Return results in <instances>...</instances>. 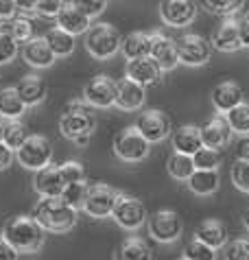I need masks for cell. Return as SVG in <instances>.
I'll use <instances>...</instances> for the list:
<instances>
[{"label":"cell","instance_id":"cell-1","mask_svg":"<svg viewBox=\"0 0 249 260\" xmlns=\"http://www.w3.org/2000/svg\"><path fill=\"white\" fill-rule=\"evenodd\" d=\"M3 241L9 243L18 254H35L44 245V230L31 214H18L5 223Z\"/></svg>","mask_w":249,"mask_h":260},{"label":"cell","instance_id":"cell-2","mask_svg":"<svg viewBox=\"0 0 249 260\" xmlns=\"http://www.w3.org/2000/svg\"><path fill=\"white\" fill-rule=\"evenodd\" d=\"M31 216L44 232L66 234L77 225V210H72L61 197H42L33 206Z\"/></svg>","mask_w":249,"mask_h":260},{"label":"cell","instance_id":"cell-3","mask_svg":"<svg viewBox=\"0 0 249 260\" xmlns=\"http://www.w3.org/2000/svg\"><path fill=\"white\" fill-rule=\"evenodd\" d=\"M94 127H97V118L90 112V107L81 101H70L64 107V114L59 118V129L64 134V138H68L75 142L81 136H92Z\"/></svg>","mask_w":249,"mask_h":260},{"label":"cell","instance_id":"cell-4","mask_svg":"<svg viewBox=\"0 0 249 260\" xmlns=\"http://www.w3.org/2000/svg\"><path fill=\"white\" fill-rule=\"evenodd\" d=\"M122 38L118 28L112 26L109 22L92 24L90 31L85 33V48L94 59H109L120 50Z\"/></svg>","mask_w":249,"mask_h":260},{"label":"cell","instance_id":"cell-5","mask_svg":"<svg viewBox=\"0 0 249 260\" xmlns=\"http://www.w3.org/2000/svg\"><path fill=\"white\" fill-rule=\"evenodd\" d=\"M16 157L24 169L38 173L42 169H46L50 160H53V142H50L46 136L28 134L24 144L16 151Z\"/></svg>","mask_w":249,"mask_h":260},{"label":"cell","instance_id":"cell-6","mask_svg":"<svg viewBox=\"0 0 249 260\" xmlns=\"http://www.w3.org/2000/svg\"><path fill=\"white\" fill-rule=\"evenodd\" d=\"M151 151V142L142 138L136 127H124L114 138V153L122 162H142Z\"/></svg>","mask_w":249,"mask_h":260},{"label":"cell","instance_id":"cell-7","mask_svg":"<svg viewBox=\"0 0 249 260\" xmlns=\"http://www.w3.org/2000/svg\"><path fill=\"white\" fill-rule=\"evenodd\" d=\"M112 216L122 230H131V232L138 228H142L144 221L149 219L142 201L138 197H134V194H127V192H118V199H116Z\"/></svg>","mask_w":249,"mask_h":260},{"label":"cell","instance_id":"cell-8","mask_svg":"<svg viewBox=\"0 0 249 260\" xmlns=\"http://www.w3.org/2000/svg\"><path fill=\"white\" fill-rule=\"evenodd\" d=\"M116 199H118V190L112 188V186L107 184L87 186L83 210L90 216H94V219H105V216H112Z\"/></svg>","mask_w":249,"mask_h":260},{"label":"cell","instance_id":"cell-9","mask_svg":"<svg viewBox=\"0 0 249 260\" xmlns=\"http://www.w3.org/2000/svg\"><path fill=\"white\" fill-rule=\"evenodd\" d=\"M184 223L175 210H158L149 216V234L158 243H175L181 236Z\"/></svg>","mask_w":249,"mask_h":260},{"label":"cell","instance_id":"cell-10","mask_svg":"<svg viewBox=\"0 0 249 260\" xmlns=\"http://www.w3.org/2000/svg\"><path fill=\"white\" fill-rule=\"evenodd\" d=\"M138 132L142 134L146 142H162L164 138L171 136V118L166 116L162 110H146L138 116L136 125Z\"/></svg>","mask_w":249,"mask_h":260},{"label":"cell","instance_id":"cell-11","mask_svg":"<svg viewBox=\"0 0 249 260\" xmlns=\"http://www.w3.org/2000/svg\"><path fill=\"white\" fill-rule=\"evenodd\" d=\"M177 42V55L179 63L186 66H203L210 59V42H206L201 35L197 33H186L181 35Z\"/></svg>","mask_w":249,"mask_h":260},{"label":"cell","instance_id":"cell-12","mask_svg":"<svg viewBox=\"0 0 249 260\" xmlns=\"http://www.w3.org/2000/svg\"><path fill=\"white\" fill-rule=\"evenodd\" d=\"M83 99L92 107H112L116 103V81L107 75H97L85 83Z\"/></svg>","mask_w":249,"mask_h":260},{"label":"cell","instance_id":"cell-13","mask_svg":"<svg viewBox=\"0 0 249 260\" xmlns=\"http://www.w3.org/2000/svg\"><path fill=\"white\" fill-rule=\"evenodd\" d=\"M160 16L168 26H188L197 16V0H162L160 3Z\"/></svg>","mask_w":249,"mask_h":260},{"label":"cell","instance_id":"cell-14","mask_svg":"<svg viewBox=\"0 0 249 260\" xmlns=\"http://www.w3.org/2000/svg\"><path fill=\"white\" fill-rule=\"evenodd\" d=\"M212 46L221 53H236L243 48V40H240V22L238 18H223V22L212 31Z\"/></svg>","mask_w":249,"mask_h":260},{"label":"cell","instance_id":"cell-15","mask_svg":"<svg viewBox=\"0 0 249 260\" xmlns=\"http://www.w3.org/2000/svg\"><path fill=\"white\" fill-rule=\"evenodd\" d=\"M149 35H151V59H155V63L162 70H173L179 63L177 42L164 35L162 31H153Z\"/></svg>","mask_w":249,"mask_h":260},{"label":"cell","instance_id":"cell-16","mask_svg":"<svg viewBox=\"0 0 249 260\" xmlns=\"http://www.w3.org/2000/svg\"><path fill=\"white\" fill-rule=\"evenodd\" d=\"M33 188L40 197H61V192L66 188V182L61 177L59 166L48 164L46 169H42L35 173L33 177Z\"/></svg>","mask_w":249,"mask_h":260},{"label":"cell","instance_id":"cell-17","mask_svg":"<svg viewBox=\"0 0 249 260\" xmlns=\"http://www.w3.org/2000/svg\"><path fill=\"white\" fill-rule=\"evenodd\" d=\"M199 132H201L203 147H210L216 151H221L232 138V129L228 125V120H225V116H212L206 125L199 127Z\"/></svg>","mask_w":249,"mask_h":260},{"label":"cell","instance_id":"cell-18","mask_svg":"<svg viewBox=\"0 0 249 260\" xmlns=\"http://www.w3.org/2000/svg\"><path fill=\"white\" fill-rule=\"evenodd\" d=\"M144 99H146V92L140 83L131 81L127 77L116 83V103L114 105H118L120 110H124V112L140 110L144 105Z\"/></svg>","mask_w":249,"mask_h":260},{"label":"cell","instance_id":"cell-19","mask_svg":"<svg viewBox=\"0 0 249 260\" xmlns=\"http://www.w3.org/2000/svg\"><path fill=\"white\" fill-rule=\"evenodd\" d=\"M162 68L155 63V59H151V57H140V59H131L127 61V79L131 81L140 83L142 88L146 85H153L160 81V77H162Z\"/></svg>","mask_w":249,"mask_h":260},{"label":"cell","instance_id":"cell-20","mask_svg":"<svg viewBox=\"0 0 249 260\" xmlns=\"http://www.w3.org/2000/svg\"><path fill=\"white\" fill-rule=\"evenodd\" d=\"M210 99H212L214 110L228 114L230 110L243 103V90H240V85L236 81H221L219 85H214Z\"/></svg>","mask_w":249,"mask_h":260},{"label":"cell","instance_id":"cell-21","mask_svg":"<svg viewBox=\"0 0 249 260\" xmlns=\"http://www.w3.org/2000/svg\"><path fill=\"white\" fill-rule=\"evenodd\" d=\"M22 57H24V61L33 68H48V66H53V61L57 59L55 53L48 46V42L44 38L28 40L26 44L22 46Z\"/></svg>","mask_w":249,"mask_h":260},{"label":"cell","instance_id":"cell-22","mask_svg":"<svg viewBox=\"0 0 249 260\" xmlns=\"http://www.w3.org/2000/svg\"><path fill=\"white\" fill-rule=\"evenodd\" d=\"M195 238L212 249H221L228 245V230L219 219H206L195 230Z\"/></svg>","mask_w":249,"mask_h":260},{"label":"cell","instance_id":"cell-23","mask_svg":"<svg viewBox=\"0 0 249 260\" xmlns=\"http://www.w3.org/2000/svg\"><path fill=\"white\" fill-rule=\"evenodd\" d=\"M13 88H16V92L22 99V103H24L26 107L40 105L42 101L46 99V83H44V79L38 77V75H24Z\"/></svg>","mask_w":249,"mask_h":260},{"label":"cell","instance_id":"cell-24","mask_svg":"<svg viewBox=\"0 0 249 260\" xmlns=\"http://www.w3.org/2000/svg\"><path fill=\"white\" fill-rule=\"evenodd\" d=\"M171 140H173L175 153H184V155H190V157H193L197 151L203 147L201 132H199V127L197 125H184V127L175 129Z\"/></svg>","mask_w":249,"mask_h":260},{"label":"cell","instance_id":"cell-25","mask_svg":"<svg viewBox=\"0 0 249 260\" xmlns=\"http://www.w3.org/2000/svg\"><path fill=\"white\" fill-rule=\"evenodd\" d=\"M57 26L64 28V31H68L70 35H81V33H87L90 31V18L83 16L81 11L77 9V7H72L70 3L64 7V11L57 16Z\"/></svg>","mask_w":249,"mask_h":260},{"label":"cell","instance_id":"cell-26","mask_svg":"<svg viewBox=\"0 0 249 260\" xmlns=\"http://www.w3.org/2000/svg\"><path fill=\"white\" fill-rule=\"evenodd\" d=\"M120 50L127 57V61L140 59V57H151V35L144 31H134V33L124 35Z\"/></svg>","mask_w":249,"mask_h":260},{"label":"cell","instance_id":"cell-27","mask_svg":"<svg viewBox=\"0 0 249 260\" xmlns=\"http://www.w3.org/2000/svg\"><path fill=\"white\" fill-rule=\"evenodd\" d=\"M35 24H33V20L24 16V13H18L16 18H11V20H5V22H0V33H5V35H9V38H13L20 44V42H26L28 40H33L35 35Z\"/></svg>","mask_w":249,"mask_h":260},{"label":"cell","instance_id":"cell-28","mask_svg":"<svg viewBox=\"0 0 249 260\" xmlns=\"http://www.w3.org/2000/svg\"><path fill=\"white\" fill-rule=\"evenodd\" d=\"M151 247L146 241L138 236H129L118 245V249L114 251V260H151Z\"/></svg>","mask_w":249,"mask_h":260},{"label":"cell","instance_id":"cell-29","mask_svg":"<svg viewBox=\"0 0 249 260\" xmlns=\"http://www.w3.org/2000/svg\"><path fill=\"white\" fill-rule=\"evenodd\" d=\"M219 184H221L219 171H195L188 179V188L195 194H199V197H206V194L216 192Z\"/></svg>","mask_w":249,"mask_h":260},{"label":"cell","instance_id":"cell-30","mask_svg":"<svg viewBox=\"0 0 249 260\" xmlns=\"http://www.w3.org/2000/svg\"><path fill=\"white\" fill-rule=\"evenodd\" d=\"M44 40L48 42L50 50L55 53V57H68L75 53V35H70L68 31H64L59 26H53L50 31L44 35Z\"/></svg>","mask_w":249,"mask_h":260},{"label":"cell","instance_id":"cell-31","mask_svg":"<svg viewBox=\"0 0 249 260\" xmlns=\"http://www.w3.org/2000/svg\"><path fill=\"white\" fill-rule=\"evenodd\" d=\"M26 112V105L22 103L16 88H3L0 90V116L7 120H18Z\"/></svg>","mask_w":249,"mask_h":260},{"label":"cell","instance_id":"cell-32","mask_svg":"<svg viewBox=\"0 0 249 260\" xmlns=\"http://www.w3.org/2000/svg\"><path fill=\"white\" fill-rule=\"evenodd\" d=\"M166 169H168V175L179 179V182H188L190 175L197 171L193 157L184 155V153H173L171 157H168V162H166Z\"/></svg>","mask_w":249,"mask_h":260},{"label":"cell","instance_id":"cell-33","mask_svg":"<svg viewBox=\"0 0 249 260\" xmlns=\"http://www.w3.org/2000/svg\"><path fill=\"white\" fill-rule=\"evenodd\" d=\"M26 138H28L26 127L22 125L20 120H5L3 122V142L13 151V153L24 144Z\"/></svg>","mask_w":249,"mask_h":260},{"label":"cell","instance_id":"cell-34","mask_svg":"<svg viewBox=\"0 0 249 260\" xmlns=\"http://www.w3.org/2000/svg\"><path fill=\"white\" fill-rule=\"evenodd\" d=\"M221 160H223L221 151L210 149V147H201L193 155V162H195V169L197 171H216L219 164H221Z\"/></svg>","mask_w":249,"mask_h":260},{"label":"cell","instance_id":"cell-35","mask_svg":"<svg viewBox=\"0 0 249 260\" xmlns=\"http://www.w3.org/2000/svg\"><path fill=\"white\" fill-rule=\"evenodd\" d=\"M85 194H87V184L85 182H75V184H68L61 192V199L68 204L72 210H83V204H85Z\"/></svg>","mask_w":249,"mask_h":260},{"label":"cell","instance_id":"cell-36","mask_svg":"<svg viewBox=\"0 0 249 260\" xmlns=\"http://www.w3.org/2000/svg\"><path fill=\"white\" fill-rule=\"evenodd\" d=\"M225 120L232 132L236 134H249V105L247 103H240L238 107H234L225 114Z\"/></svg>","mask_w":249,"mask_h":260},{"label":"cell","instance_id":"cell-37","mask_svg":"<svg viewBox=\"0 0 249 260\" xmlns=\"http://www.w3.org/2000/svg\"><path fill=\"white\" fill-rule=\"evenodd\" d=\"M203 5H206V9L212 11V13H216V16H225V18H230L234 16L240 7H243L245 0H201Z\"/></svg>","mask_w":249,"mask_h":260},{"label":"cell","instance_id":"cell-38","mask_svg":"<svg viewBox=\"0 0 249 260\" xmlns=\"http://www.w3.org/2000/svg\"><path fill=\"white\" fill-rule=\"evenodd\" d=\"M184 258L186 260H216V249H212L208 245L199 243L197 238H193L184 249Z\"/></svg>","mask_w":249,"mask_h":260},{"label":"cell","instance_id":"cell-39","mask_svg":"<svg viewBox=\"0 0 249 260\" xmlns=\"http://www.w3.org/2000/svg\"><path fill=\"white\" fill-rule=\"evenodd\" d=\"M59 171H61L66 186L75 184V182H85V169H83L81 162H75V160L64 162V164H59Z\"/></svg>","mask_w":249,"mask_h":260},{"label":"cell","instance_id":"cell-40","mask_svg":"<svg viewBox=\"0 0 249 260\" xmlns=\"http://www.w3.org/2000/svg\"><path fill=\"white\" fill-rule=\"evenodd\" d=\"M70 5L77 7L83 16H87L92 20V18H97V16H101V13L105 11L107 0H70Z\"/></svg>","mask_w":249,"mask_h":260},{"label":"cell","instance_id":"cell-41","mask_svg":"<svg viewBox=\"0 0 249 260\" xmlns=\"http://www.w3.org/2000/svg\"><path fill=\"white\" fill-rule=\"evenodd\" d=\"M225 260H249V238H236L225 245Z\"/></svg>","mask_w":249,"mask_h":260},{"label":"cell","instance_id":"cell-42","mask_svg":"<svg viewBox=\"0 0 249 260\" xmlns=\"http://www.w3.org/2000/svg\"><path fill=\"white\" fill-rule=\"evenodd\" d=\"M20 53V44L9 35L0 33V66H5V63H9L16 59V55Z\"/></svg>","mask_w":249,"mask_h":260},{"label":"cell","instance_id":"cell-43","mask_svg":"<svg viewBox=\"0 0 249 260\" xmlns=\"http://www.w3.org/2000/svg\"><path fill=\"white\" fill-rule=\"evenodd\" d=\"M232 182L238 190L249 192V162H238L232 166Z\"/></svg>","mask_w":249,"mask_h":260},{"label":"cell","instance_id":"cell-44","mask_svg":"<svg viewBox=\"0 0 249 260\" xmlns=\"http://www.w3.org/2000/svg\"><path fill=\"white\" fill-rule=\"evenodd\" d=\"M66 5H68L66 0H40L35 13H40L42 18H57L64 11Z\"/></svg>","mask_w":249,"mask_h":260},{"label":"cell","instance_id":"cell-45","mask_svg":"<svg viewBox=\"0 0 249 260\" xmlns=\"http://www.w3.org/2000/svg\"><path fill=\"white\" fill-rule=\"evenodd\" d=\"M18 7H16V0H0V22L5 20H11L18 16Z\"/></svg>","mask_w":249,"mask_h":260},{"label":"cell","instance_id":"cell-46","mask_svg":"<svg viewBox=\"0 0 249 260\" xmlns=\"http://www.w3.org/2000/svg\"><path fill=\"white\" fill-rule=\"evenodd\" d=\"M18 258H20L18 251L7 241H3V236H0V260H18Z\"/></svg>","mask_w":249,"mask_h":260},{"label":"cell","instance_id":"cell-47","mask_svg":"<svg viewBox=\"0 0 249 260\" xmlns=\"http://www.w3.org/2000/svg\"><path fill=\"white\" fill-rule=\"evenodd\" d=\"M13 162V151L7 147L5 142H0V171L9 169V164Z\"/></svg>","mask_w":249,"mask_h":260},{"label":"cell","instance_id":"cell-48","mask_svg":"<svg viewBox=\"0 0 249 260\" xmlns=\"http://www.w3.org/2000/svg\"><path fill=\"white\" fill-rule=\"evenodd\" d=\"M38 3L40 0H16V7H18L20 13L28 16V13H33L35 9H38Z\"/></svg>","mask_w":249,"mask_h":260},{"label":"cell","instance_id":"cell-49","mask_svg":"<svg viewBox=\"0 0 249 260\" xmlns=\"http://www.w3.org/2000/svg\"><path fill=\"white\" fill-rule=\"evenodd\" d=\"M236 160L238 162H249V138H243L236 147Z\"/></svg>","mask_w":249,"mask_h":260},{"label":"cell","instance_id":"cell-50","mask_svg":"<svg viewBox=\"0 0 249 260\" xmlns=\"http://www.w3.org/2000/svg\"><path fill=\"white\" fill-rule=\"evenodd\" d=\"M238 22H240V40H243V46H249V11Z\"/></svg>","mask_w":249,"mask_h":260},{"label":"cell","instance_id":"cell-51","mask_svg":"<svg viewBox=\"0 0 249 260\" xmlns=\"http://www.w3.org/2000/svg\"><path fill=\"white\" fill-rule=\"evenodd\" d=\"M90 138H92V136H81V138L75 140V144H77V147H85V144L90 142Z\"/></svg>","mask_w":249,"mask_h":260},{"label":"cell","instance_id":"cell-52","mask_svg":"<svg viewBox=\"0 0 249 260\" xmlns=\"http://www.w3.org/2000/svg\"><path fill=\"white\" fill-rule=\"evenodd\" d=\"M243 223H245V228H247V230H249V210H247V212H245V219H243Z\"/></svg>","mask_w":249,"mask_h":260},{"label":"cell","instance_id":"cell-53","mask_svg":"<svg viewBox=\"0 0 249 260\" xmlns=\"http://www.w3.org/2000/svg\"><path fill=\"white\" fill-rule=\"evenodd\" d=\"M0 142H3V120H0Z\"/></svg>","mask_w":249,"mask_h":260},{"label":"cell","instance_id":"cell-54","mask_svg":"<svg viewBox=\"0 0 249 260\" xmlns=\"http://www.w3.org/2000/svg\"><path fill=\"white\" fill-rule=\"evenodd\" d=\"M177 260H186V258H184V256H181V258H177Z\"/></svg>","mask_w":249,"mask_h":260}]
</instances>
